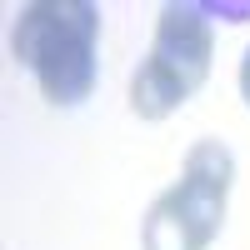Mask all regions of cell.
<instances>
[{
    "instance_id": "obj_1",
    "label": "cell",
    "mask_w": 250,
    "mask_h": 250,
    "mask_svg": "<svg viewBox=\"0 0 250 250\" xmlns=\"http://www.w3.org/2000/svg\"><path fill=\"white\" fill-rule=\"evenodd\" d=\"M10 55L30 70L40 95L60 110L85 105L100 80V5L90 0H30L15 10Z\"/></svg>"
},
{
    "instance_id": "obj_2",
    "label": "cell",
    "mask_w": 250,
    "mask_h": 250,
    "mask_svg": "<svg viewBox=\"0 0 250 250\" xmlns=\"http://www.w3.org/2000/svg\"><path fill=\"white\" fill-rule=\"evenodd\" d=\"M235 190V150L225 140H195L180 160V180L150 200L140 220L145 250H210L225 230Z\"/></svg>"
},
{
    "instance_id": "obj_4",
    "label": "cell",
    "mask_w": 250,
    "mask_h": 250,
    "mask_svg": "<svg viewBox=\"0 0 250 250\" xmlns=\"http://www.w3.org/2000/svg\"><path fill=\"white\" fill-rule=\"evenodd\" d=\"M240 100H245V105H250V45H245V55H240Z\"/></svg>"
},
{
    "instance_id": "obj_3",
    "label": "cell",
    "mask_w": 250,
    "mask_h": 250,
    "mask_svg": "<svg viewBox=\"0 0 250 250\" xmlns=\"http://www.w3.org/2000/svg\"><path fill=\"white\" fill-rule=\"evenodd\" d=\"M215 60V25L205 5L195 0H170L155 15L150 50L130 75V110L140 120H165L210 80Z\"/></svg>"
}]
</instances>
